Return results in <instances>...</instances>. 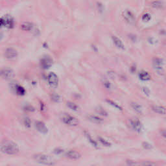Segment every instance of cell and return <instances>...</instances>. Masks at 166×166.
<instances>
[{
  "instance_id": "6da1fadb",
  "label": "cell",
  "mask_w": 166,
  "mask_h": 166,
  "mask_svg": "<svg viewBox=\"0 0 166 166\" xmlns=\"http://www.w3.org/2000/svg\"><path fill=\"white\" fill-rule=\"evenodd\" d=\"M19 150L18 145L13 141L4 140L1 144V151L6 155H16L19 152Z\"/></svg>"
},
{
  "instance_id": "7a4b0ae2",
  "label": "cell",
  "mask_w": 166,
  "mask_h": 166,
  "mask_svg": "<svg viewBox=\"0 0 166 166\" xmlns=\"http://www.w3.org/2000/svg\"><path fill=\"white\" fill-rule=\"evenodd\" d=\"M34 159L39 164L45 165H53L55 161L52 157L45 154H37L34 156Z\"/></svg>"
},
{
  "instance_id": "3957f363",
  "label": "cell",
  "mask_w": 166,
  "mask_h": 166,
  "mask_svg": "<svg viewBox=\"0 0 166 166\" xmlns=\"http://www.w3.org/2000/svg\"><path fill=\"white\" fill-rule=\"evenodd\" d=\"M165 61L163 58L156 57L153 60V67L157 74L164 76Z\"/></svg>"
},
{
  "instance_id": "277c9868",
  "label": "cell",
  "mask_w": 166,
  "mask_h": 166,
  "mask_svg": "<svg viewBox=\"0 0 166 166\" xmlns=\"http://www.w3.org/2000/svg\"><path fill=\"white\" fill-rule=\"evenodd\" d=\"M0 25L1 27L13 28L14 26V19L9 15H6L0 19Z\"/></svg>"
},
{
  "instance_id": "5b68a950",
  "label": "cell",
  "mask_w": 166,
  "mask_h": 166,
  "mask_svg": "<svg viewBox=\"0 0 166 166\" xmlns=\"http://www.w3.org/2000/svg\"><path fill=\"white\" fill-rule=\"evenodd\" d=\"M62 121L64 123L70 126H77L79 124V121L77 118L69 114H64L62 116Z\"/></svg>"
},
{
  "instance_id": "8992f818",
  "label": "cell",
  "mask_w": 166,
  "mask_h": 166,
  "mask_svg": "<svg viewBox=\"0 0 166 166\" xmlns=\"http://www.w3.org/2000/svg\"><path fill=\"white\" fill-rule=\"evenodd\" d=\"M47 81L49 86L53 88H56L58 84V78L56 74L51 72L47 76Z\"/></svg>"
},
{
  "instance_id": "52a82bcc",
  "label": "cell",
  "mask_w": 166,
  "mask_h": 166,
  "mask_svg": "<svg viewBox=\"0 0 166 166\" xmlns=\"http://www.w3.org/2000/svg\"><path fill=\"white\" fill-rule=\"evenodd\" d=\"M130 125L136 132L140 133L144 130V126L141 122L138 119H133L130 121Z\"/></svg>"
},
{
  "instance_id": "ba28073f",
  "label": "cell",
  "mask_w": 166,
  "mask_h": 166,
  "mask_svg": "<svg viewBox=\"0 0 166 166\" xmlns=\"http://www.w3.org/2000/svg\"><path fill=\"white\" fill-rule=\"evenodd\" d=\"M14 76V73L13 70L9 68H3L1 70V76L5 80H10L13 79Z\"/></svg>"
},
{
  "instance_id": "9c48e42d",
  "label": "cell",
  "mask_w": 166,
  "mask_h": 166,
  "mask_svg": "<svg viewBox=\"0 0 166 166\" xmlns=\"http://www.w3.org/2000/svg\"><path fill=\"white\" fill-rule=\"evenodd\" d=\"M40 64L43 69H48L53 64V59L49 56L43 57L40 61Z\"/></svg>"
},
{
  "instance_id": "30bf717a",
  "label": "cell",
  "mask_w": 166,
  "mask_h": 166,
  "mask_svg": "<svg viewBox=\"0 0 166 166\" xmlns=\"http://www.w3.org/2000/svg\"><path fill=\"white\" fill-rule=\"evenodd\" d=\"M123 16L125 20L129 23L130 24H134L136 22V18L133 13L130 10H126L123 12Z\"/></svg>"
},
{
  "instance_id": "8fae6325",
  "label": "cell",
  "mask_w": 166,
  "mask_h": 166,
  "mask_svg": "<svg viewBox=\"0 0 166 166\" xmlns=\"http://www.w3.org/2000/svg\"><path fill=\"white\" fill-rule=\"evenodd\" d=\"M4 56L8 59H13L18 56V51L14 48L9 47L5 49L4 52Z\"/></svg>"
},
{
  "instance_id": "7c38bea8",
  "label": "cell",
  "mask_w": 166,
  "mask_h": 166,
  "mask_svg": "<svg viewBox=\"0 0 166 166\" xmlns=\"http://www.w3.org/2000/svg\"><path fill=\"white\" fill-rule=\"evenodd\" d=\"M35 127L37 129L38 131L42 134H47L48 132V129H47V126L43 123L42 121H37L35 122Z\"/></svg>"
},
{
  "instance_id": "4fadbf2b",
  "label": "cell",
  "mask_w": 166,
  "mask_h": 166,
  "mask_svg": "<svg viewBox=\"0 0 166 166\" xmlns=\"http://www.w3.org/2000/svg\"><path fill=\"white\" fill-rule=\"evenodd\" d=\"M66 156L68 158L72 160H78L81 157V155L80 153L76 151H73V150H71L66 153Z\"/></svg>"
},
{
  "instance_id": "5bb4252c",
  "label": "cell",
  "mask_w": 166,
  "mask_h": 166,
  "mask_svg": "<svg viewBox=\"0 0 166 166\" xmlns=\"http://www.w3.org/2000/svg\"><path fill=\"white\" fill-rule=\"evenodd\" d=\"M12 88H13L15 91V92L19 96H23L25 93V90L23 86L18 85L17 84H15L14 85H12Z\"/></svg>"
},
{
  "instance_id": "9a60e30c",
  "label": "cell",
  "mask_w": 166,
  "mask_h": 166,
  "mask_svg": "<svg viewBox=\"0 0 166 166\" xmlns=\"http://www.w3.org/2000/svg\"><path fill=\"white\" fill-rule=\"evenodd\" d=\"M152 110L154 112L161 114V115H165L166 114V108L164 106H159V105H154L152 106Z\"/></svg>"
},
{
  "instance_id": "2e32d148",
  "label": "cell",
  "mask_w": 166,
  "mask_h": 166,
  "mask_svg": "<svg viewBox=\"0 0 166 166\" xmlns=\"http://www.w3.org/2000/svg\"><path fill=\"white\" fill-rule=\"evenodd\" d=\"M112 41H113L114 43L116 45V46L117 47H118L119 49H125V46L123 44V42L121 41V39H120L116 36H112Z\"/></svg>"
},
{
  "instance_id": "e0dca14e",
  "label": "cell",
  "mask_w": 166,
  "mask_h": 166,
  "mask_svg": "<svg viewBox=\"0 0 166 166\" xmlns=\"http://www.w3.org/2000/svg\"><path fill=\"white\" fill-rule=\"evenodd\" d=\"M88 119L90 121H92V123H96V124H101L103 122V120H102V118L94 115H89L88 116Z\"/></svg>"
},
{
  "instance_id": "ac0fdd59",
  "label": "cell",
  "mask_w": 166,
  "mask_h": 166,
  "mask_svg": "<svg viewBox=\"0 0 166 166\" xmlns=\"http://www.w3.org/2000/svg\"><path fill=\"white\" fill-rule=\"evenodd\" d=\"M139 78L140 79H141V81H149L151 79V76H150V74L145 72V71H141V72L139 73Z\"/></svg>"
},
{
  "instance_id": "d6986e66",
  "label": "cell",
  "mask_w": 166,
  "mask_h": 166,
  "mask_svg": "<svg viewBox=\"0 0 166 166\" xmlns=\"http://www.w3.org/2000/svg\"><path fill=\"white\" fill-rule=\"evenodd\" d=\"M33 27V24L31 22H24L20 26V28L23 31H29L31 30H32Z\"/></svg>"
},
{
  "instance_id": "ffe728a7",
  "label": "cell",
  "mask_w": 166,
  "mask_h": 166,
  "mask_svg": "<svg viewBox=\"0 0 166 166\" xmlns=\"http://www.w3.org/2000/svg\"><path fill=\"white\" fill-rule=\"evenodd\" d=\"M84 134H85V136L87 138V140H88V141L90 142V144L92 145H93L94 147H96V148L97 149L99 147L98 144L93 139V138H92V136H90V134L89 133H88V132H84Z\"/></svg>"
},
{
  "instance_id": "44dd1931",
  "label": "cell",
  "mask_w": 166,
  "mask_h": 166,
  "mask_svg": "<svg viewBox=\"0 0 166 166\" xmlns=\"http://www.w3.org/2000/svg\"><path fill=\"white\" fill-rule=\"evenodd\" d=\"M131 106L132 108L134 109V110H135V111L137 113L141 114L142 112V110H143V108H142L141 106L139 104L136 103V102H131Z\"/></svg>"
},
{
  "instance_id": "7402d4cb",
  "label": "cell",
  "mask_w": 166,
  "mask_h": 166,
  "mask_svg": "<svg viewBox=\"0 0 166 166\" xmlns=\"http://www.w3.org/2000/svg\"><path fill=\"white\" fill-rule=\"evenodd\" d=\"M67 106H68L71 110H73V111H78L79 110V106L76 103H74V102L69 101L67 102Z\"/></svg>"
},
{
  "instance_id": "603a6c76",
  "label": "cell",
  "mask_w": 166,
  "mask_h": 166,
  "mask_svg": "<svg viewBox=\"0 0 166 166\" xmlns=\"http://www.w3.org/2000/svg\"><path fill=\"white\" fill-rule=\"evenodd\" d=\"M151 6L154 8H156V9H160V8L163 7L164 4H163L162 1H155L151 3Z\"/></svg>"
},
{
  "instance_id": "cb8c5ba5",
  "label": "cell",
  "mask_w": 166,
  "mask_h": 166,
  "mask_svg": "<svg viewBox=\"0 0 166 166\" xmlns=\"http://www.w3.org/2000/svg\"><path fill=\"white\" fill-rule=\"evenodd\" d=\"M96 112L101 116H107V112H106V110L102 108L101 106H98V107L96 108Z\"/></svg>"
},
{
  "instance_id": "d4e9b609",
  "label": "cell",
  "mask_w": 166,
  "mask_h": 166,
  "mask_svg": "<svg viewBox=\"0 0 166 166\" xmlns=\"http://www.w3.org/2000/svg\"><path fill=\"white\" fill-rule=\"evenodd\" d=\"M98 140H99V141L100 143L103 145L104 146H105V147H110V146H111V144H110V142L108 141L107 140L104 139V138H102L101 137H99Z\"/></svg>"
},
{
  "instance_id": "484cf974",
  "label": "cell",
  "mask_w": 166,
  "mask_h": 166,
  "mask_svg": "<svg viewBox=\"0 0 166 166\" xmlns=\"http://www.w3.org/2000/svg\"><path fill=\"white\" fill-rule=\"evenodd\" d=\"M106 102H108V104H110V105H112V106H113V107L116 108H117V109H118V110H122V108L121 107V106H120L119 105L117 104L116 102H114L113 101L110 100V99H106Z\"/></svg>"
},
{
  "instance_id": "4316f807",
  "label": "cell",
  "mask_w": 166,
  "mask_h": 166,
  "mask_svg": "<svg viewBox=\"0 0 166 166\" xmlns=\"http://www.w3.org/2000/svg\"><path fill=\"white\" fill-rule=\"evenodd\" d=\"M140 166H156L155 162L151 161H145L140 164Z\"/></svg>"
},
{
  "instance_id": "83f0119b",
  "label": "cell",
  "mask_w": 166,
  "mask_h": 166,
  "mask_svg": "<svg viewBox=\"0 0 166 166\" xmlns=\"http://www.w3.org/2000/svg\"><path fill=\"white\" fill-rule=\"evenodd\" d=\"M51 99H52L53 101L58 102L61 101V97L60 96H58V94L56 93H53L51 95Z\"/></svg>"
},
{
  "instance_id": "f1b7e54d",
  "label": "cell",
  "mask_w": 166,
  "mask_h": 166,
  "mask_svg": "<svg viewBox=\"0 0 166 166\" xmlns=\"http://www.w3.org/2000/svg\"><path fill=\"white\" fill-rule=\"evenodd\" d=\"M151 16L149 13H145L143 16H142V20L144 22H149L151 20Z\"/></svg>"
},
{
  "instance_id": "f546056e",
  "label": "cell",
  "mask_w": 166,
  "mask_h": 166,
  "mask_svg": "<svg viewBox=\"0 0 166 166\" xmlns=\"http://www.w3.org/2000/svg\"><path fill=\"white\" fill-rule=\"evenodd\" d=\"M142 146L145 149H153V146L151 144H150L148 142H143L142 144Z\"/></svg>"
},
{
  "instance_id": "4dcf8cb0",
  "label": "cell",
  "mask_w": 166,
  "mask_h": 166,
  "mask_svg": "<svg viewBox=\"0 0 166 166\" xmlns=\"http://www.w3.org/2000/svg\"><path fill=\"white\" fill-rule=\"evenodd\" d=\"M31 120L29 117H25L24 119V125L27 128H29L31 126Z\"/></svg>"
},
{
  "instance_id": "1f68e13d",
  "label": "cell",
  "mask_w": 166,
  "mask_h": 166,
  "mask_svg": "<svg viewBox=\"0 0 166 166\" xmlns=\"http://www.w3.org/2000/svg\"><path fill=\"white\" fill-rule=\"evenodd\" d=\"M126 164H127L128 166H137V163L134 162L132 160H128L126 161Z\"/></svg>"
},
{
  "instance_id": "d6a6232c",
  "label": "cell",
  "mask_w": 166,
  "mask_h": 166,
  "mask_svg": "<svg viewBox=\"0 0 166 166\" xmlns=\"http://www.w3.org/2000/svg\"><path fill=\"white\" fill-rule=\"evenodd\" d=\"M142 91H143V92L147 95V96H149L150 94V90L148 88H147V87H143V88H141Z\"/></svg>"
},
{
  "instance_id": "836d02e7",
  "label": "cell",
  "mask_w": 166,
  "mask_h": 166,
  "mask_svg": "<svg viewBox=\"0 0 166 166\" xmlns=\"http://www.w3.org/2000/svg\"><path fill=\"white\" fill-rule=\"evenodd\" d=\"M149 43H151V44H156V43H158V40L155 38H149Z\"/></svg>"
},
{
  "instance_id": "e575fe53",
  "label": "cell",
  "mask_w": 166,
  "mask_h": 166,
  "mask_svg": "<svg viewBox=\"0 0 166 166\" xmlns=\"http://www.w3.org/2000/svg\"><path fill=\"white\" fill-rule=\"evenodd\" d=\"M25 110H27V111H29V112H33L34 110V108L32 106H31V105H28V106H27L26 107H25Z\"/></svg>"
},
{
  "instance_id": "d590c367",
  "label": "cell",
  "mask_w": 166,
  "mask_h": 166,
  "mask_svg": "<svg viewBox=\"0 0 166 166\" xmlns=\"http://www.w3.org/2000/svg\"><path fill=\"white\" fill-rule=\"evenodd\" d=\"M62 152H63V150L61 149H60V148H57V149H55L54 150V153H55V154H57H57H58V155H59V154L62 153Z\"/></svg>"
},
{
  "instance_id": "8d00e7d4",
  "label": "cell",
  "mask_w": 166,
  "mask_h": 166,
  "mask_svg": "<svg viewBox=\"0 0 166 166\" xmlns=\"http://www.w3.org/2000/svg\"><path fill=\"white\" fill-rule=\"evenodd\" d=\"M104 85H105V86L106 87V88L108 89V88H110V83L109 82H108V81L105 82H104Z\"/></svg>"
},
{
  "instance_id": "74e56055",
  "label": "cell",
  "mask_w": 166,
  "mask_h": 166,
  "mask_svg": "<svg viewBox=\"0 0 166 166\" xmlns=\"http://www.w3.org/2000/svg\"><path fill=\"white\" fill-rule=\"evenodd\" d=\"M160 134L163 137L166 138V130H162L160 131Z\"/></svg>"
}]
</instances>
